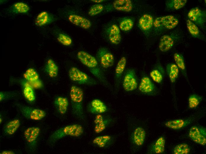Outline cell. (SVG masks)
Segmentation results:
<instances>
[{"label":"cell","instance_id":"1","mask_svg":"<svg viewBox=\"0 0 206 154\" xmlns=\"http://www.w3.org/2000/svg\"><path fill=\"white\" fill-rule=\"evenodd\" d=\"M127 127L131 150L133 153L144 144L146 133L144 129L139 125L133 118L128 120Z\"/></svg>","mask_w":206,"mask_h":154},{"label":"cell","instance_id":"2","mask_svg":"<svg viewBox=\"0 0 206 154\" xmlns=\"http://www.w3.org/2000/svg\"><path fill=\"white\" fill-rule=\"evenodd\" d=\"M83 132L84 128L81 125L78 123L68 124L54 131L49 138L48 142L50 144H53L65 137H79Z\"/></svg>","mask_w":206,"mask_h":154},{"label":"cell","instance_id":"3","mask_svg":"<svg viewBox=\"0 0 206 154\" xmlns=\"http://www.w3.org/2000/svg\"><path fill=\"white\" fill-rule=\"evenodd\" d=\"M70 97L71 110L73 115L81 120H84L83 109L84 92L83 89L76 85H72L70 88Z\"/></svg>","mask_w":206,"mask_h":154},{"label":"cell","instance_id":"4","mask_svg":"<svg viewBox=\"0 0 206 154\" xmlns=\"http://www.w3.org/2000/svg\"><path fill=\"white\" fill-rule=\"evenodd\" d=\"M68 76L70 80L76 84L88 85L97 84L95 79L76 67H73L69 69Z\"/></svg>","mask_w":206,"mask_h":154},{"label":"cell","instance_id":"5","mask_svg":"<svg viewBox=\"0 0 206 154\" xmlns=\"http://www.w3.org/2000/svg\"><path fill=\"white\" fill-rule=\"evenodd\" d=\"M179 23L178 19L172 15H168L157 17L154 20L153 26L158 31L170 30L175 28Z\"/></svg>","mask_w":206,"mask_h":154},{"label":"cell","instance_id":"6","mask_svg":"<svg viewBox=\"0 0 206 154\" xmlns=\"http://www.w3.org/2000/svg\"><path fill=\"white\" fill-rule=\"evenodd\" d=\"M16 105L21 114L29 119L40 120L46 115V112L41 109L32 108L20 104H17Z\"/></svg>","mask_w":206,"mask_h":154},{"label":"cell","instance_id":"7","mask_svg":"<svg viewBox=\"0 0 206 154\" xmlns=\"http://www.w3.org/2000/svg\"><path fill=\"white\" fill-rule=\"evenodd\" d=\"M122 82V86L126 92L133 91L137 88L138 80L136 72L133 68H128L125 72Z\"/></svg>","mask_w":206,"mask_h":154},{"label":"cell","instance_id":"8","mask_svg":"<svg viewBox=\"0 0 206 154\" xmlns=\"http://www.w3.org/2000/svg\"><path fill=\"white\" fill-rule=\"evenodd\" d=\"M40 129L38 127H30L24 132V137L27 147L30 150L34 151L36 148Z\"/></svg>","mask_w":206,"mask_h":154},{"label":"cell","instance_id":"9","mask_svg":"<svg viewBox=\"0 0 206 154\" xmlns=\"http://www.w3.org/2000/svg\"><path fill=\"white\" fill-rule=\"evenodd\" d=\"M97 61L101 66L104 69L112 67L114 63V57L113 54L107 48H100L96 54Z\"/></svg>","mask_w":206,"mask_h":154},{"label":"cell","instance_id":"10","mask_svg":"<svg viewBox=\"0 0 206 154\" xmlns=\"http://www.w3.org/2000/svg\"><path fill=\"white\" fill-rule=\"evenodd\" d=\"M206 12L198 7L191 8L187 16L190 20L197 26L203 29L206 23Z\"/></svg>","mask_w":206,"mask_h":154},{"label":"cell","instance_id":"11","mask_svg":"<svg viewBox=\"0 0 206 154\" xmlns=\"http://www.w3.org/2000/svg\"><path fill=\"white\" fill-rule=\"evenodd\" d=\"M189 135L195 143L204 146L206 144V129L204 127L197 126H192L190 129Z\"/></svg>","mask_w":206,"mask_h":154},{"label":"cell","instance_id":"12","mask_svg":"<svg viewBox=\"0 0 206 154\" xmlns=\"http://www.w3.org/2000/svg\"><path fill=\"white\" fill-rule=\"evenodd\" d=\"M139 91L142 93L153 96L157 93V89L149 77L143 76L141 78L138 86Z\"/></svg>","mask_w":206,"mask_h":154},{"label":"cell","instance_id":"13","mask_svg":"<svg viewBox=\"0 0 206 154\" xmlns=\"http://www.w3.org/2000/svg\"><path fill=\"white\" fill-rule=\"evenodd\" d=\"M127 63L126 57L123 56L118 61L116 66L114 75L115 89L118 90L120 86L121 80L125 72Z\"/></svg>","mask_w":206,"mask_h":154},{"label":"cell","instance_id":"14","mask_svg":"<svg viewBox=\"0 0 206 154\" xmlns=\"http://www.w3.org/2000/svg\"><path fill=\"white\" fill-rule=\"evenodd\" d=\"M112 122V119L110 118L105 117L102 114L96 115L94 120V132L96 133L102 132Z\"/></svg>","mask_w":206,"mask_h":154},{"label":"cell","instance_id":"15","mask_svg":"<svg viewBox=\"0 0 206 154\" xmlns=\"http://www.w3.org/2000/svg\"><path fill=\"white\" fill-rule=\"evenodd\" d=\"M115 138L113 136L105 135L97 136L92 141L93 144L100 148H105L112 145L115 141Z\"/></svg>","mask_w":206,"mask_h":154},{"label":"cell","instance_id":"16","mask_svg":"<svg viewBox=\"0 0 206 154\" xmlns=\"http://www.w3.org/2000/svg\"><path fill=\"white\" fill-rule=\"evenodd\" d=\"M87 108L90 113L96 115L102 114L107 110L106 105L98 99H95L92 100L89 103Z\"/></svg>","mask_w":206,"mask_h":154},{"label":"cell","instance_id":"17","mask_svg":"<svg viewBox=\"0 0 206 154\" xmlns=\"http://www.w3.org/2000/svg\"><path fill=\"white\" fill-rule=\"evenodd\" d=\"M69 21L73 24L84 29L90 28L91 23L88 19L76 14H71L68 17Z\"/></svg>","mask_w":206,"mask_h":154},{"label":"cell","instance_id":"18","mask_svg":"<svg viewBox=\"0 0 206 154\" xmlns=\"http://www.w3.org/2000/svg\"><path fill=\"white\" fill-rule=\"evenodd\" d=\"M165 140L164 137H158L149 147L148 154H159L163 153L165 150Z\"/></svg>","mask_w":206,"mask_h":154},{"label":"cell","instance_id":"19","mask_svg":"<svg viewBox=\"0 0 206 154\" xmlns=\"http://www.w3.org/2000/svg\"><path fill=\"white\" fill-rule=\"evenodd\" d=\"M164 69L160 64L157 63L151 71L149 76L151 79L158 84L162 83L165 76Z\"/></svg>","mask_w":206,"mask_h":154},{"label":"cell","instance_id":"20","mask_svg":"<svg viewBox=\"0 0 206 154\" xmlns=\"http://www.w3.org/2000/svg\"><path fill=\"white\" fill-rule=\"evenodd\" d=\"M108 36L111 43L118 45L120 43L121 36L119 28L116 24L112 25L108 30Z\"/></svg>","mask_w":206,"mask_h":154},{"label":"cell","instance_id":"21","mask_svg":"<svg viewBox=\"0 0 206 154\" xmlns=\"http://www.w3.org/2000/svg\"><path fill=\"white\" fill-rule=\"evenodd\" d=\"M192 122L191 119H179L170 120L165 123V126L173 130H178L186 126Z\"/></svg>","mask_w":206,"mask_h":154},{"label":"cell","instance_id":"22","mask_svg":"<svg viewBox=\"0 0 206 154\" xmlns=\"http://www.w3.org/2000/svg\"><path fill=\"white\" fill-rule=\"evenodd\" d=\"M54 20L53 16L48 12L43 11L37 16L35 23L36 25L41 27L49 24Z\"/></svg>","mask_w":206,"mask_h":154},{"label":"cell","instance_id":"23","mask_svg":"<svg viewBox=\"0 0 206 154\" xmlns=\"http://www.w3.org/2000/svg\"><path fill=\"white\" fill-rule=\"evenodd\" d=\"M174 44V39L172 36L165 35L161 36L159 44V48L162 52H165L171 49Z\"/></svg>","mask_w":206,"mask_h":154},{"label":"cell","instance_id":"24","mask_svg":"<svg viewBox=\"0 0 206 154\" xmlns=\"http://www.w3.org/2000/svg\"><path fill=\"white\" fill-rule=\"evenodd\" d=\"M154 20L153 17L151 15L145 14L140 18L139 20V27L142 31H147L153 26Z\"/></svg>","mask_w":206,"mask_h":154},{"label":"cell","instance_id":"25","mask_svg":"<svg viewBox=\"0 0 206 154\" xmlns=\"http://www.w3.org/2000/svg\"><path fill=\"white\" fill-rule=\"evenodd\" d=\"M54 106L58 112L61 114L66 113L69 105L67 99L65 97L57 96L54 101Z\"/></svg>","mask_w":206,"mask_h":154},{"label":"cell","instance_id":"26","mask_svg":"<svg viewBox=\"0 0 206 154\" xmlns=\"http://www.w3.org/2000/svg\"><path fill=\"white\" fill-rule=\"evenodd\" d=\"M113 6L116 10L129 12L133 9V4L130 0H116L113 3Z\"/></svg>","mask_w":206,"mask_h":154},{"label":"cell","instance_id":"27","mask_svg":"<svg viewBox=\"0 0 206 154\" xmlns=\"http://www.w3.org/2000/svg\"><path fill=\"white\" fill-rule=\"evenodd\" d=\"M44 69L48 76L51 78H55L58 76V67L55 62L51 59H49L47 61Z\"/></svg>","mask_w":206,"mask_h":154},{"label":"cell","instance_id":"28","mask_svg":"<svg viewBox=\"0 0 206 154\" xmlns=\"http://www.w3.org/2000/svg\"><path fill=\"white\" fill-rule=\"evenodd\" d=\"M30 9L29 6L26 3L18 2L12 4L9 8V11L13 14H23L28 13Z\"/></svg>","mask_w":206,"mask_h":154},{"label":"cell","instance_id":"29","mask_svg":"<svg viewBox=\"0 0 206 154\" xmlns=\"http://www.w3.org/2000/svg\"><path fill=\"white\" fill-rule=\"evenodd\" d=\"M20 126V120L18 119H14L9 121L5 125L3 131L6 135H12L17 131Z\"/></svg>","mask_w":206,"mask_h":154},{"label":"cell","instance_id":"30","mask_svg":"<svg viewBox=\"0 0 206 154\" xmlns=\"http://www.w3.org/2000/svg\"><path fill=\"white\" fill-rule=\"evenodd\" d=\"M166 71L171 83H175L178 77L179 73V69L176 65L173 63L168 64L166 66Z\"/></svg>","mask_w":206,"mask_h":154},{"label":"cell","instance_id":"31","mask_svg":"<svg viewBox=\"0 0 206 154\" xmlns=\"http://www.w3.org/2000/svg\"><path fill=\"white\" fill-rule=\"evenodd\" d=\"M186 23L188 31L193 37L202 40L205 39L204 36L196 25L189 19L187 20Z\"/></svg>","mask_w":206,"mask_h":154},{"label":"cell","instance_id":"32","mask_svg":"<svg viewBox=\"0 0 206 154\" xmlns=\"http://www.w3.org/2000/svg\"><path fill=\"white\" fill-rule=\"evenodd\" d=\"M187 2L186 0H168L165 3L166 9L168 10H174L184 7Z\"/></svg>","mask_w":206,"mask_h":154},{"label":"cell","instance_id":"33","mask_svg":"<svg viewBox=\"0 0 206 154\" xmlns=\"http://www.w3.org/2000/svg\"><path fill=\"white\" fill-rule=\"evenodd\" d=\"M173 58L176 65L180 69L186 80H188L187 75L184 58L183 55L178 53H175Z\"/></svg>","mask_w":206,"mask_h":154},{"label":"cell","instance_id":"34","mask_svg":"<svg viewBox=\"0 0 206 154\" xmlns=\"http://www.w3.org/2000/svg\"><path fill=\"white\" fill-rule=\"evenodd\" d=\"M23 92L25 99L29 101L33 102L36 99L33 88L29 83H24L23 84Z\"/></svg>","mask_w":206,"mask_h":154},{"label":"cell","instance_id":"35","mask_svg":"<svg viewBox=\"0 0 206 154\" xmlns=\"http://www.w3.org/2000/svg\"><path fill=\"white\" fill-rule=\"evenodd\" d=\"M24 78L28 82H33L39 80V76L34 68H30L26 70L23 74Z\"/></svg>","mask_w":206,"mask_h":154},{"label":"cell","instance_id":"36","mask_svg":"<svg viewBox=\"0 0 206 154\" xmlns=\"http://www.w3.org/2000/svg\"><path fill=\"white\" fill-rule=\"evenodd\" d=\"M190 146L185 143L178 144L174 147L173 153L174 154H188L190 151Z\"/></svg>","mask_w":206,"mask_h":154},{"label":"cell","instance_id":"37","mask_svg":"<svg viewBox=\"0 0 206 154\" xmlns=\"http://www.w3.org/2000/svg\"><path fill=\"white\" fill-rule=\"evenodd\" d=\"M202 100L201 96L196 94L190 95L188 99L189 107L190 109L196 108L200 103Z\"/></svg>","mask_w":206,"mask_h":154},{"label":"cell","instance_id":"38","mask_svg":"<svg viewBox=\"0 0 206 154\" xmlns=\"http://www.w3.org/2000/svg\"><path fill=\"white\" fill-rule=\"evenodd\" d=\"M134 23L133 20L130 18H125L120 22L119 25L120 29L123 31H128L133 27Z\"/></svg>","mask_w":206,"mask_h":154},{"label":"cell","instance_id":"39","mask_svg":"<svg viewBox=\"0 0 206 154\" xmlns=\"http://www.w3.org/2000/svg\"><path fill=\"white\" fill-rule=\"evenodd\" d=\"M57 39L59 42L65 46H69L72 42L71 38L67 35L63 33H59Z\"/></svg>","mask_w":206,"mask_h":154},{"label":"cell","instance_id":"40","mask_svg":"<svg viewBox=\"0 0 206 154\" xmlns=\"http://www.w3.org/2000/svg\"><path fill=\"white\" fill-rule=\"evenodd\" d=\"M104 8L103 6L101 4H95L90 8L88 12V14L91 16L96 15L102 12Z\"/></svg>","mask_w":206,"mask_h":154},{"label":"cell","instance_id":"41","mask_svg":"<svg viewBox=\"0 0 206 154\" xmlns=\"http://www.w3.org/2000/svg\"><path fill=\"white\" fill-rule=\"evenodd\" d=\"M16 94V93L14 92H0V102L14 97Z\"/></svg>","mask_w":206,"mask_h":154},{"label":"cell","instance_id":"42","mask_svg":"<svg viewBox=\"0 0 206 154\" xmlns=\"http://www.w3.org/2000/svg\"><path fill=\"white\" fill-rule=\"evenodd\" d=\"M0 153L1 154H15V153L12 150H5L2 151Z\"/></svg>","mask_w":206,"mask_h":154},{"label":"cell","instance_id":"43","mask_svg":"<svg viewBox=\"0 0 206 154\" xmlns=\"http://www.w3.org/2000/svg\"><path fill=\"white\" fill-rule=\"evenodd\" d=\"M91 1L93 2L97 3H100L104 1L103 0H92Z\"/></svg>","mask_w":206,"mask_h":154},{"label":"cell","instance_id":"44","mask_svg":"<svg viewBox=\"0 0 206 154\" xmlns=\"http://www.w3.org/2000/svg\"><path fill=\"white\" fill-rule=\"evenodd\" d=\"M2 118H1V117L0 116V124H1L2 123Z\"/></svg>","mask_w":206,"mask_h":154}]
</instances>
